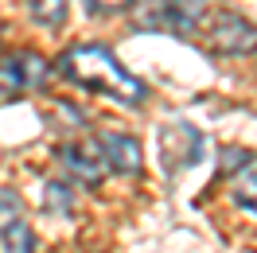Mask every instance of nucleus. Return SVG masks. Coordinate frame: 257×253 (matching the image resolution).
I'll return each mask as SVG.
<instances>
[{
    "label": "nucleus",
    "mask_w": 257,
    "mask_h": 253,
    "mask_svg": "<svg viewBox=\"0 0 257 253\" xmlns=\"http://www.w3.org/2000/svg\"><path fill=\"white\" fill-rule=\"evenodd\" d=\"M59 70H63L70 82H78L86 90H105L109 97L117 101H125V105H145V82L133 78L125 66L113 59L109 47H101V43H78V47H70L59 59Z\"/></svg>",
    "instance_id": "f257e3e1"
},
{
    "label": "nucleus",
    "mask_w": 257,
    "mask_h": 253,
    "mask_svg": "<svg viewBox=\"0 0 257 253\" xmlns=\"http://www.w3.org/2000/svg\"><path fill=\"white\" fill-rule=\"evenodd\" d=\"M59 160H63V168L78 183H86V187H97L101 179H105V160H101V148H97V141H78V144H66L63 152H59Z\"/></svg>",
    "instance_id": "39448f33"
},
{
    "label": "nucleus",
    "mask_w": 257,
    "mask_h": 253,
    "mask_svg": "<svg viewBox=\"0 0 257 253\" xmlns=\"http://www.w3.org/2000/svg\"><path fill=\"white\" fill-rule=\"evenodd\" d=\"M249 164H253V152H245V148H226L222 152V175H234Z\"/></svg>",
    "instance_id": "ddd939ff"
},
{
    "label": "nucleus",
    "mask_w": 257,
    "mask_h": 253,
    "mask_svg": "<svg viewBox=\"0 0 257 253\" xmlns=\"http://www.w3.org/2000/svg\"><path fill=\"white\" fill-rule=\"evenodd\" d=\"M86 4H90L94 16H109V12H125L133 0H86Z\"/></svg>",
    "instance_id": "2eb2a0df"
},
{
    "label": "nucleus",
    "mask_w": 257,
    "mask_h": 253,
    "mask_svg": "<svg viewBox=\"0 0 257 253\" xmlns=\"http://www.w3.org/2000/svg\"><path fill=\"white\" fill-rule=\"evenodd\" d=\"M234 199H238V206H245V210H253V214H257V172L234 191Z\"/></svg>",
    "instance_id": "4468645a"
},
{
    "label": "nucleus",
    "mask_w": 257,
    "mask_h": 253,
    "mask_svg": "<svg viewBox=\"0 0 257 253\" xmlns=\"http://www.w3.org/2000/svg\"><path fill=\"white\" fill-rule=\"evenodd\" d=\"M137 28H145V32H160V28H168V16H164V0H148L145 8L137 12Z\"/></svg>",
    "instance_id": "9b49d317"
},
{
    "label": "nucleus",
    "mask_w": 257,
    "mask_h": 253,
    "mask_svg": "<svg viewBox=\"0 0 257 253\" xmlns=\"http://www.w3.org/2000/svg\"><path fill=\"white\" fill-rule=\"evenodd\" d=\"M0 249L4 253H39V241H35L32 226L20 218V222H12V226L0 230Z\"/></svg>",
    "instance_id": "6e6552de"
},
{
    "label": "nucleus",
    "mask_w": 257,
    "mask_h": 253,
    "mask_svg": "<svg viewBox=\"0 0 257 253\" xmlns=\"http://www.w3.org/2000/svg\"><path fill=\"white\" fill-rule=\"evenodd\" d=\"M43 206H47L51 214L66 218V214L74 210V191H70V183H63V179H51L47 191H43Z\"/></svg>",
    "instance_id": "1a4fd4ad"
},
{
    "label": "nucleus",
    "mask_w": 257,
    "mask_h": 253,
    "mask_svg": "<svg viewBox=\"0 0 257 253\" xmlns=\"http://www.w3.org/2000/svg\"><path fill=\"white\" fill-rule=\"evenodd\" d=\"M101 160H105V168L117 175H141V144L137 137H128V133H105L101 141Z\"/></svg>",
    "instance_id": "423d86ee"
},
{
    "label": "nucleus",
    "mask_w": 257,
    "mask_h": 253,
    "mask_svg": "<svg viewBox=\"0 0 257 253\" xmlns=\"http://www.w3.org/2000/svg\"><path fill=\"white\" fill-rule=\"evenodd\" d=\"M66 4H70V0H28L35 24H47V28H59L66 20Z\"/></svg>",
    "instance_id": "9d476101"
},
{
    "label": "nucleus",
    "mask_w": 257,
    "mask_h": 253,
    "mask_svg": "<svg viewBox=\"0 0 257 253\" xmlns=\"http://www.w3.org/2000/svg\"><path fill=\"white\" fill-rule=\"evenodd\" d=\"M47 59L35 55V51H12L0 59V90L8 97H20V94H32L47 82Z\"/></svg>",
    "instance_id": "f03ea898"
},
{
    "label": "nucleus",
    "mask_w": 257,
    "mask_h": 253,
    "mask_svg": "<svg viewBox=\"0 0 257 253\" xmlns=\"http://www.w3.org/2000/svg\"><path fill=\"white\" fill-rule=\"evenodd\" d=\"M210 39L222 55H249L257 47V24L238 16V12H222L210 28Z\"/></svg>",
    "instance_id": "20e7f679"
},
{
    "label": "nucleus",
    "mask_w": 257,
    "mask_h": 253,
    "mask_svg": "<svg viewBox=\"0 0 257 253\" xmlns=\"http://www.w3.org/2000/svg\"><path fill=\"white\" fill-rule=\"evenodd\" d=\"M203 0H164V16H168V32H176V35H187L203 24Z\"/></svg>",
    "instance_id": "0eeeda50"
},
{
    "label": "nucleus",
    "mask_w": 257,
    "mask_h": 253,
    "mask_svg": "<svg viewBox=\"0 0 257 253\" xmlns=\"http://www.w3.org/2000/svg\"><path fill=\"white\" fill-rule=\"evenodd\" d=\"M24 218V203H20V195L16 191H0V230L4 226H12V222H20Z\"/></svg>",
    "instance_id": "f8f14e48"
},
{
    "label": "nucleus",
    "mask_w": 257,
    "mask_h": 253,
    "mask_svg": "<svg viewBox=\"0 0 257 253\" xmlns=\"http://www.w3.org/2000/svg\"><path fill=\"white\" fill-rule=\"evenodd\" d=\"M160 160L168 172H179V168H191L199 164V152H203V137L195 133L191 125H168L160 129Z\"/></svg>",
    "instance_id": "7ed1b4c3"
}]
</instances>
